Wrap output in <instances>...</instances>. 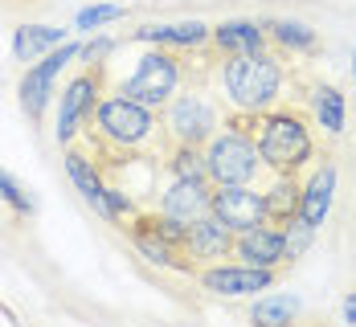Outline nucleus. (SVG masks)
<instances>
[{"mask_svg":"<svg viewBox=\"0 0 356 327\" xmlns=\"http://www.w3.org/2000/svg\"><path fill=\"white\" fill-rule=\"evenodd\" d=\"M86 140L111 156H160V147L168 144V131L152 107L115 90V94L99 99L90 127H86Z\"/></svg>","mask_w":356,"mask_h":327,"instance_id":"obj_1","label":"nucleus"},{"mask_svg":"<svg viewBox=\"0 0 356 327\" xmlns=\"http://www.w3.org/2000/svg\"><path fill=\"white\" fill-rule=\"evenodd\" d=\"M286 70L283 62L266 49L258 53H229L221 62V74H217V86L225 94V103L238 110V115H262L279 103L283 94Z\"/></svg>","mask_w":356,"mask_h":327,"instance_id":"obj_2","label":"nucleus"},{"mask_svg":"<svg viewBox=\"0 0 356 327\" xmlns=\"http://www.w3.org/2000/svg\"><path fill=\"white\" fill-rule=\"evenodd\" d=\"M238 115V110H234ZM238 123L254 131L258 156L270 172H299L316 160V135L303 115L295 110H262V115H238Z\"/></svg>","mask_w":356,"mask_h":327,"instance_id":"obj_3","label":"nucleus"},{"mask_svg":"<svg viewBox=\"0 0 356 327\" xmlns=\"http://www.w3.org/2000/svg\"><path fill=\"white\" fill-rule=\"evenodd\" d=\"M205 160H209L213 184H254L258 172L266 168L258 156V144H254V131L238 123V115L225 123V131H217L205 144Z\"/></svg>","mask_w":356,"mask_h":327,"instance_id":"obj_4","label":"nucleus"},{"mask_svg":"<svg viewBox=\"0 0 356 327\" xmlns=\"http://www.w3.org/2000/svg\"><path fill=\"white\" fill-rule=\"evenodd\" d=\"M164 131H168V147L172 144L205 147L221 131V110H217V103L201 86L177 90L172 103L164 107Z\"/></svg>","mask_w":356,"mask_h":327,"instance_id":"obj_5","label":"nucleus"},{"mask_svg":"<svg viewBox=\"0 0 356 327\" xmlns=\"http://www.w3.org/2000/svg\"><path fill=\"white\" fill-rule=\"evenodd\" d=\"M180 82H184L180 58L160 45V49H147L140 62H136V74L119 86V94H127V99H136V103H143V107L160 110V107L172 103V94L180 90Z\"/></svg>","mask_w":356,"mask_h":327,"instance_id":"obj_6","label":"nucleus"},{"mask_svg":"<svg viewBox=\"0 0 356 327\" xmlns=\"http://www.w3.org/2000/svg\"><path fill=\"white\" fill-rule=\"evenodd\" d=\"M74 58H82V45H78V41H62V45H58V49H49L45 58L29 62V70H25V78H21L17 94H21V110H25V115H29L33 123L41 119V115H45L49 99L58 94L54 86H58L62 70L70 66Z\"/></svg>","mask_w":356,"mask_h":327,"instance_id":"obj_7","label":"nucleus"},{"mask_svg":"<svg viewBox=\"0 0 356 327\" xmlns=\"http://www.w3.org/2000/svg\"><path fill=\"white\" fill-rule=\"evenodd\" d=\"M99 99H103V66H90L66 82L62 103H58V144H74L82 123H90Z\"/></svg>","mask_w":356,"mask_h":327,"instance_id":"obj_8","label":"nucleus"},{"mask_svg":"<svg viewBox=\"0 0 356 327\" xmlns=\"http://www.w3.org/2000/svg\"><path fill=\"white\" fill-rule=\"evenodd\" d=\"M197 283L209 294H221V299H246V294H258L266 287H275V270L266 266H246V262H213L197 274Z\"/></svg>","mask_w":356,"mask_h":327,"instance_id":"obj_9","label":"nucleus"},{"mask_svg":"<svg viewBox=\"0 0 356 327\" xmlns=\"http://www.w3.org/2000/svg\"><path fill=\"white\" fill-rule=\"evenodd\" d=\"M164 217H172L177 225H193V221L209 217L213 213V181H172L160 196V209Z\"/></svg>","mask_w":356,"mask_h":327,"instance_id":"obj_10","label":"nucleus"},{"mask_svg":"<svg viewBox=\"0 0 356 327\" xmlns=\"http://www.w3.org/2000/svg\"><path fill=\"white\" fill-rule=\"evenodd\" d=\"M213 213L234 233H242L250 225H262L266 209H262V192L254 184H213Z\"/></svg>","mask_w":356,"mask_h":327,"instance_id":"obj_11","label":"nucleus"},{"mask_svg":"<svg viewBox=\"0 0 356 327\" xmlns=\"http://www.w3.org/2000/svg\"><path fill=\"white\" fill-rule=\"evenodd\" d=\"M234 258L246 262V266H266V270H279L286 266V242H283V225H250L234 237Z\"/></svg>","mask_w":356,"mask_h":327,"instance_id":"obj_12","label":"nucleus"},{"mask_svg":"<svg viewBox=\"0 0 356 327\" xmlns=\"http://www.w3.org/2000/svg\"><path fill=\"white\" fill-rule=\"evenodd\" d=\"M66 176H70V184L82 192V201H86L103 221L115 225V213H111V205H107V176H103V168H99V160H95L90 151H82V147H70V151H66Z\"/></svg>","mask_w":356,"mask_h":327,"instance_id":"obj_13","label":"nucleus"},{"mask_svg":"<svg viewBox=\"0 0 356 327\" xmlns=\"http://www.w3.org/2000/svg\"><path fill=\"white\" fill-rule=\"evenodd\" d=\"M234 237H238V233L217 217V213H209V217H201V221L188 225V233H184V254L193 258V262L213 266V262H225V258L234 254Z\"/></svg>","mask_w":356,"mask_h":327,"instance_id":"obj_14","label":"nucleus"},{"mask_svg":"<svg viewBox=\"0 0 356 327\" xmlns=\"http://www.w3.org/2000/svg\"><path fill=\"white\" fill-rule=\"evenodd\" d=\"M336 164L332 160H323L312 168V176L303 181V205H299V217L307 221V225H316L320 229L327 213H332V201H336Z\"/></svg>","mask_w":356,"mask_h":327,"instance_id":"obj_15","label":"nucleus"},{"mask_svg":"<svg viewBox=\"0 0 356 327\" xmlns=\"http://www.w3.org/2000/svg\"><path fill=\"white\" fill-rule=\"evenodd\" d=\"M299 205H303V181L295 172H275L270 184L262 188V209L270 225H286V221L299 217Z\"/></svg>","mask_w":356,"mask_h":327,"instance_id":"obj_16","label":"nucleus"},{"mask_svg":"<svg viewBox=\"0 0 356 327\" xmlns=\"http://www.w3.org/2000/svg\"><path fill=\"white\" fill-rule=\"evenodd\" d=\"M140 41H152V45H172V49H201L213 41V25L205 21H180V25H143L136 29Z\"/></svg>","mask_w":356,"mask_h":327,"instance_id":"obj_17","label":"nucleus"},{"mask_svg":"<svg viewBox=\"0 0 356 327\" xmlns=\"http://www.w3.org/2000/svg\"><path fill=\"white\" fill-rule=\"evenodd\" d=\"M213 45L229 58V53H258L266 49V25L258 21H221L213 25Z\"/></svg>","mask_w":356,"mask_h":327,"instance_id":"obj_18","label":"nucleus"},{"mask_svg":"<svg viewBox=\"0 0 356 327\" xmlns=\"http://www.w3.org/2000/svg\"><path fill=\"white\" fill-rule=\"evenodd\" d=\"M62 41H66V29H58V25H21L13 33V58L17 62H37L49 49H58Z\"/></svg>","mask_w":356,"mask_h":327,"instance_id":"obj_19","label":"nucleus"},{"mask_svg":"<svg viewBox=\"0 0 356 327\" xmlns=\"http://www.w3.org/2000/svg\"><path fill=\"white\" fill-rule=\"evenodd\" d=\"M168 172L172 181H209V160H205V147L193 144H172L168 147Z\"/></svg>","mask_w":356,"mask_h":327,"instance_id":"obj_20","label":"nucleus"},{"mask_svg":"<svg viewBox=\"0 0 356 327\" xmlns=\"http://www.w3.org/2000/svg\"><path fill=\"white\" fill-rule=\"evenodd\" d=\"M136 225H140V229L131 233V237H136V250H140L152 266H160V270H172V266H180V262H177V246H172L168 237H160V233L152 229V221L140 217Z\"/></svg>","mask_w":356,"mask_h":327,"instance_id":"obj_21","label":"nucleus"},{"mask_svg":"<svg viewBox=\"0 0 356 327\" xmlns=\"http://www.w3.org/2000/svg\"><path fill=\"white\" fill-rule=\"evenodd\" d=\"M312 115L327 135H340L344 131V94L336 86H316L312 90Z\"/></svg>","mask_w":356,"mask_h":327,"instance_id":"obj_22","label":"nucleus"},{"mask_svg":"<svg viewBox=\"0 0 356 327\" xmlns=\"http://www.w3.org/2000/svg\"><path fill=\"white\" fill-rule=\"evenodd\" d=\"M299 299L295 294H262L258 303H254V324H266V327H283V324H291L295 315H299Z\"/></svg>","mask_w":356,"mask_h":327,"instance_id":"obj_23","label":"nucleus"},{"mask_svg":"<svg viewBox=\"0 0 356 327\" xmlns=\"http://www.w3.org/2000/svg\"><path fill=\"white\" fill-rule=\"evenodd\" d=\"M266 33L275 37L283 49L291 53H303V49H316V29H307L303 21H270Z\"/></svg>","mask_w":356,"mask_h":327,"instance_id":"obj_24","label":"nucleus"},{"mask_svg":"<svg viewBox=\"0 0 356 327\" xmlns=\"http://www.w3.org/2000/svg\"><path fill=\"white\" fill-rule=\"evenodd\" d=\"M283 242H286V262H299V258L312 250V242H316V225H307L303 217L286 221L283 225Z\"/></svg>","mask_w":356,"mask_h":327,"instance_id":"obj_25","label":"nucleus"},{"mask_svg":"<svg viewBox=\"0 0 356 327\" xmlns=\"http://www.w3.org/2000/svg\"><path fill=\"white\" fill-rule=\"evenodd\" d=\"M123 17H127L123 4H90V8H82V12L74 17V29L95 33V29H103V25H111V21H123Z\"/></svg>","mask_w":356,"mask_h":327,"instance_id":"obj_26","label":"nucleus"},{"mask_svg":"<svg viewBox=\"0 0 356 327\" xmlns=\"http://www.w3.org/2000/svg\"><path fill=\"white\" fill-rule=\"evenodd\" d=\"M0 201H4V205H8L13 213H21V217H33V209H37L33 196H29V192H25L21 184L13 181V176H8L4 168H0Z\"/></svg>","mask_w":356,"mask_h":327,"instance_id":"obj_27","label":"nucleus"},{"mask_svg":"<svg viewBox=\"0 0 356 327\" xmlns=\"http://www.w3.org/2000/svg\"><path fill=\"white\" fill-rule=\"evenodd\" d=\"M107 205H111V213H115V221L119 217H131L136 213V201L119 188V184H107Z\"/></svg>","mask_w":356,"mask_h":327,"instance_id":"obj_28","label":"nucleus"},{"mask_svg":"<svg viewBox=\"0 0 356 327\" xmlns=\"http://www.w3.org/2000/svg\"><path fill=\"white\" fill-rule=\"evenodd\" d=\"M111 49H115L111 37H95L90 45H82V58H86V66H103V58H107Z\"/></svg>","mask_w":356,"mask_h":327,"instance_id":"obj_29","label":"nucleus"},{"mask_svg":"<svg viewBox=\"0 0 356 327\" xmlns=\"http://www.w3.org/2000/svg\"><path fill=\"white\" fill-rule=\"evenodd\" d=\"M340 315H344V324H356V291L344 299V311H340Z\"/></svg>","mask_w":356,"mask_h":327,"instance_id":"obj_30","label":"nucleus"},{"mask_svg":"<svg viewBox=\"0 0 356 327\" xmlns=\"http://www.w3.org/2000/svg\"><path fill=\"white\" fill-rule=\"evenodd\" d=\"M353 82H356V53H353Z\"/></svg>","mask_w":356,"mask_h":327,"instance_id":"obj_31","label":"nucleus"}]
</instances>
